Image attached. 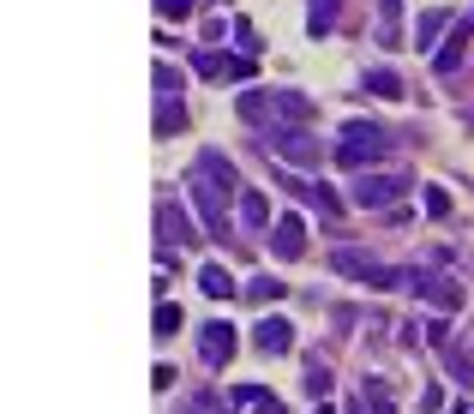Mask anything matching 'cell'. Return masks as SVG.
Wrapping results in <instances>:
<instances>
[{
    "label": "cell",
    "mask_w": 474,
    "mask_h": 414,
    "mask_svg": "<svg viewBox=\"0 0 474 414\" xmlns=\"http://www.w3.org/2000/svg\"><path fill=\"white\" fill-rule=\"evenodd\" d=\"M193 204H198V222H204V235H228L235 229V193H240V180H235V162L222 157V151H198L193 162Z\"/></svg>",
    "instance_id": "cell-1"
},
{
    "label": "cell",
    "mask_w": 474,
    "mask_h": 414,
    "mask_svg": "<svg viewBox=\"0 0 474 414\" xmlns=\"http://www.w3.org/2000/svg\"><path fill=\"white\" fill-rule=\"evenodd\" d=\"M391 151H396V138L384 133V126H373V120H349V126H342V144H336V162L355 168V175H366V168L384 162Z\"/></svg>",
    "instance_id": "cell-2"
},
{
    "label": "cell",
    "mask_w": 474,
    "mask_h": 414,
    "mask_svg": "<svg viewBox=\"0 0 474 414\" xmlns=\"http://www.w3.org/2000/svg\"><path fill=\"white\" fill-rule=\"evenodd\" d=\"M409 186H415V175H378V168H366V175H355V186H349V204H355V211H391V204H402Z\"/></svg>",
    "instance_id": "cell-3"
},
{
    "label": "cell",
    "mask_w": 474,
    "mask_h": 414,
    "mask_svg": "<svg viewBox=\"0 0 474 414\" xmlns=\"http://www.w3.org/2000/svg\"><path fill=\"white\" fill-rule=\"evenodd\" d=\"M331 271L355 276V282H366V289H409V271H396V264H378V258L355 253V246H336V253H331Z\"/></svg>",
    "instance_id": "cell-4"
},
{
    "label": "cell",
    "mask_w": 474,
    "mask_h": 414,
    "mask_svg": "<svg viewBox=\"0 0 474 414\" xmlns=\"http://www.w3.org/2000/svg\"><path fill=\"white\" fill-rule=\"evenodd\" d=\"M264 144H271L277 157H289L295 168H324V144H318L306 126H264Z\"/></svg>",
    "instance_id": "cell-5"
},
{
    "label": "cell",
    "mask_w": 474,
    "mask_h": 414,
    "mask_svg": "<svg viewBox=\"0 0 474 414\" xmlns=\"http://www.w3.org/2000/svg\"><path fill=\"white\" fill-rule=\"evenodd\" d=\"M409 295H420L427 306H438V318L462 313V282L444 276V271H409Z\"/></svg>",
    "instance_id": "cell-6"
},
{
    "label": "cell",
    "mask_w": 474,
    "mask_h": 414,
    "mask_svg": "<svg viewBox=\"0 0 474 414\" xmlns=\"http://www.w3.org/2000/svg\"><path fill=\"white\" fill-rule=\"evenodd\" d=\"M235 349H240V336H235V324L228 318H211V324H198V355H204V367H228L235 360Z\"/></svg>",
    "instance_id": "cell-7"
},
{
    "label": "cell",
    "mask_w": 474,
    "mask_h": 414,
    "mask_svg": "<svg viewBox=\"0 0 474 414\" xmlns=\"http://www.w3.org/2000/svg\"><path fill=\"white\" fill-rule=\"evenodd\" d=\"M253 349H258V355H271V360H277V355H295V324H289L282 313H264L253 324Z\"/></svg>",
    "instance_id": "cell-8"
},
{
    "label": "cell",
    "mask_w": 474,
    "mask_h": 414,
    "mask_svg": "<svg viewBox=\"0 0 474 414\" xmlns=\"http://www.w3.org/2000/svg\"><path fill=\"white\" fill-rule=\"evenodd\" d=\"M157 240L162 246H193V240H204V235L193 229V217L180 211L175 198H157Z\"/></svg>",
    "instance_id": "cell-9"
},
{
    "label": "cell",
    "mask_w": 474,
    "mask_h": 414,
    "mask_svg": "<svg viewBox=\"0 0 474 414\" xmlns=\"http://www.w3.org/2000/svg\"><path fill=\"white\" fill-rule=\"evenodd\" d=\"M193 73H204V79H253V60H246V55H217V48H198V55H193Z\"/></svg>",
    "instance_id": "cell-10"
},
{
    "label": "cell",
    "mask_w": 474,
    "mask_h": 414,
    "mask_svg": "<svg viewBox=\"0 0 474 414\" xmlns=\"http://www.w3.org/2000/svg\"><path fill=\"white\" fill-rule=\"evenodd\" d=\"M300 253H306V222H300L295 211H282L277 229H271V258L289 264V258H300Z\"/></svg>",
    "instance_id": "cell-11"
},
{
    "label": "cell",
    "mask_w": 474,
    "mask_h": 414,
    "mask_svg": "<svg viewBox=\"0 0 474 414\" xmlns=\"http://www.w3.org/2000/svg\"><path fill=\"white\" fill-rule=\"evenodd\" d=\"M277 186H289V193H295L300 204H313L318 217H336V211H342V198H336L331 186H324V180H295V175H277Z\"/></svg>",
    "instance_id": "cell-12"
},
{
    "label": "cell",
    "mask_w": 474,
    "mask_h": 414,
    "mask_svg": "<svg viewBox=\"0 0 474 414\" xmlns=\"http://www.w3.org/2000/svg\"><path fill=\"white\" fill-rule=\"evenodd\" d=\"M318 108L313 97H300V91H271V126H306Z\"/></svg>",
    "instance_id": "cell-13"
},
{
    "label": "cell",
    "mask_w": 474,
    "mask_h": 414,
    "mask_svg": "<svg viewBox=\"0 0 474 414\" xmlns=\"http://www.w3.org/2000/svg\"><path fill=\"white\" fill-rule=\"evenodd\" d=\"M469 37H474V19H456V30H451V42L433 55V73L438 79H451L456 66H462V55H469Z\"/></svg>",
    "instance_id": "cell-14"
},
{
    "label": "cell",
    "mask_w": 474,
    "mask_h": 414,
    "mask_svg": "<svg viewBox=\"0 0 474 414\" xmlns=\"http://www.w3.org/2000/svg\"><path fill=\"white\" fill-rule=\"evenodd\" d=\"M235 217H240V229H253V235L258 229H277V222H271V198L258 193V186H240V211Z\"/></svg>",
    "instance_id": "cell-15"
},
{
    "label": "cell",
    "mask_w": 474,
    "mask_h": 414,
    "mask_svg": "<svg viewBox=\"0 0 474 414\" xmlns=\"http://www.w3.org/2000/svg\"><path fill=\"white\" fill-rule=\"evenodd\" d=\"M378 48H409L402 42V0H378V30H373Z\"/></svg>",
    "instance_id": "cell-16"
},
{
    "label": "cell",
    "mask_w": 474,
    "mask_h": 414,
    "mask_svg": "<svg viewBox=\"0 0 474 414\" xmlns=\"http://www.w3.org/2000/svg\"><path fill=\"white\" fill-rule=\"evenodd\" d=\"M198 289H204V295H211V300H228V295H235V289H240V282H235V276H228V271H222L217 258H211V264H198Z\"/></svg>",
    "instance_id": "cell-17"
},
{
    "label": "cell",
    "mask_w": 474,
    "mask_h": 414,
    "mask_svg": "<svg viewBox=\"0 0 474 414\" xmlns=\"http://www.w3.org/2000/svg\"><path fill=\"white\" fill-rule=\"evenodd\" d=\"M444 30H456L451 13H420V19H415V48H433Z\"/></svg>",
    "instance_id": "cell-18"
},
{
    "label": "cell",
    "mask_w": 474,
    "mask_h": 414,
    "mask_svg": "<svg viewBox=\"0 0 474 414\" xmlns=\"http://www.w3.org/2000/svg\"><path fill=\"white\" fill-rule=\"evenodd\" d=\"M240 289H246V300H253V306H271V300H282V295H289V282H277L271 271H264V276H253V282H240Z\"/></svg>",
    "instance_id": "cell-19"
},
{
    "label": "cell",
    "mask_w": 474,
    "mask_h": 414,
    "mask_svg": "<svg viewBox=\"0 0 474 414\" xmlns=\"http://www.w3.org/2000/svg\"><path fill=\"white\" fill-rule=\"evenodd\" d=\"M300 384H306V396H313V402H331V384H336V378H331V367H324V360H306V378H300Z\"/></svg>",
    "instance_id": "cell-20"
},
{
    "label": "cell",
    "mask_w": 474,
    "mask_h": 414,
    "mask_svg": "<svg viewBox=\"0 0 474 414\" xmlns=\"http://www.w3.org/2000/svg\"><path fill=\"white\" fill-rule=\"evenodd\" d=\"M240 120H253V126H271V97H264V91H240Z\"/></svg>",
    "instance_id": "cell-21"
},
{
    "label": "cell",
    "mask_w": 474,
    "mask_h": 414,
    "mask_svg": "<svg viewBox=\"0 0 474 414\" xmlns=\"http://www.w3.org/2000/svg\"><path fill=\"white\" fill-rule=\"evenodd\" d=\"M180 120H186V108H180V97H157V138L180 133Z\"/></svg>",
    "instance_id": "cell-22"
},
{
    "label": "cell",
    "mask_w": 474,
    "mask_h": 414,
    "mask_svg": "<svg viewBox=\"0 0 474 414\" xmlns=\"http://www.w3.org/2000/svg\"><path fill=\"white\" fill-rule=\"evenodd\" d=\"M366 91L384 97V102H396V97H402V79H396L391 66H373V73H366Z\"/></svg>",
    "instance_id": "cell-23"
},
{
    "label": "cell",
    "mask_w": 474,
    "mask_h": 414,
    "mask_svg": "<svg viewBox=\"0 0 474 414\" xmlns=\"http://www.w3.org/2000/svg\"><path fill=\"white\" fill-rule=\"evenodd\" d=\"M366 402H373V414H396V396H391V384H384V378H366Z\"/></svg>",
    "instance_id": "cell-24"
},
{
    "label": "cell",
    "mask_w": 474,
    "mask_h": 414,
    "mask_svg": "<svg viewBox=\"0 0 474 414\" xmlns=\"http://www.w3.org/2000/svg\"><path fill=\"white\" fill-rule=\"evenodd\" d=\"M180 324H186V318H180V306H175V300H157V336H175Z\"/></svg>",
    "instance_id": "cell-25"
},
{
    "label": "cell",
    "mask_w": 474,
    "mask_h": 414,
    "mask_svg": "<svg viewBox=\"0 0 474 414\" xmlns=\"http://www.w3.org/2000/svg\"><path fill=\"white\" fill-rule=\"evenodd\" d=\"M180 84H186V79H180L175 66H168V60H157V97H180Z\"/></svg>",
    "instance_id": "cell-26"
},
{
    "label": "cell",
    "mask_w": 474,
    "mask_h": 414,
    "mask_svg": "<svg viewBox=\"0 0 474 414\" xmlns=\"http://www.w3.org/2000/svg\"><path fill=\"white\" fill-rule=\"evenodd\" d=\"M420 331H427V342H433V349H451V318H427Z\"/></svg>",
    "instance_id": "cell-27"
},
{
    "label": "cell",
    "mask_w": 474,
    "mask_h": 414,
    "mask_svg": "<svg viewBox=\"0 0 474 414\" xmlns=\"http://www.w3.org/2000/svg\"><path fill=\"white\" fill-rule=\"evenodd\" d=\"M193 6H198V0H157V13H162V19H193Z\"/></svg>",
    "instance_id": "cell-28"
},
{
    "label": "cell",
    "mask_w": 474,
    "mask_h": 414,
    "mask_svg": "<svg viewBox=\"0 0 474 414\" xmlns=\"http://www.w3.org/2000/svg\"><path fill=\"white\" fill-rule=\"evenodd\" d=\"M427 217H451V193L444 186H427Z\"/></svg>",
    "instance_id": "cell-29"
},
{
    "label": "cell",
    "mask_w": 474,
    "mask_h": 414,
    "mask_svg": "<svg viewBox=\"0 0 474 414\" xmlns=\"http://www.w3.org/2000/svg\"><path fill=\"white\" fill-rule=\"evenodd\" d=\"M235 42H240V55H246V60L258 55V37H253V24H246V19H235Z\"/></svg>",
    "instance_id": "cell-30"
},
{
    "label": "cell",
    "mask_w": 474,
    "mask_h": 414,
    "mask_svg": "<svg viewBox=\"0 0 474 414\" xmlns=\"http://www.w3.org/2000/svg\"><path fill=\"white\" fill-rule=\"evenodd\" d=\"M222 30H235V24H228V19H217V13H211V19H204V42H222Z\"/></svg>",
    "instance_id": "cell-31"
},
{
    "label": "cell",
    "mask_w": 474,
    "mask_h": 414,
    "mask_svg": "<svg viewBox=\"0 0 474 414\" xmlns=\"http://www.w3.org/2000/svg\"><path fill=\"white\" fill-rule=\"evenodd\" d=\"M264 396H271V391H258V384H240V391H235V402H246V409H258Z\"/></svg>",
    "instance_id": "cell-32"
},
{
    "label": "cell",
    "mask_w": 474,
    "mask_h": 414,
    "mask_svg": "<svg viewBox=\"0 0 474 414\" xmlns=\"http://www.w3.org/2000/svg\"><path fill=\"white\" fill-rule=\"evenodd\" d=\"M180 414H211V396H204V391L186 396V402H180Z\"/></svg>",
    "instance_id": "cell-33"
},
{
    "label": "cell",
    "mask_w": 474,
    "mask_h": 414,
    "mask_svg": "<svg viewBox=\"0 0 474 414\" xmlns=\"http://www.w3.org/2000/svg\"><path fill=\"white\" fill-rule=\"evenodd\" d=\"M258 414H289V409H282L277 396H264V402H258Z\"/></svg>",
    "instance_id": "cell-34"
},
{
    "label": "cell",
    "mask_w": 474,
    "mask_h": 414,
    "mask_svg": "<svg viewBox=\"0 0 474 414\" xmlns=\"http://www.w3.org/2000/svg\"><path fill=\"white\" fill-rule=\"evenodd\" d=\"M313 414H336V409H331V402H313Z\"/></svg>",
    "instance_id": "cell-35"
},
{
    "label": "cell",
    "mask_w": 474,
    "mask_h": 414,
    "mask_svg": "<svg viewBox=\"0 0 474 414\" xmlns=\"http://www.w3.org/2000/svg\"><path fill=\"white\" fill-rule=\"evenodd\" d=\"M451 414H469V402H456V409H451Z\"/></svg>",
    "instance_id": "cell-36"
},
{
    "label": "cell",
    "mask_w": 474,
    "mask_h": 414,
    "mask_svg": "<svg viewBox=\"0 0 474 414\" xmlns=\"http://www.w3.org/2000/svg\"><path fill=\"white\" fill-rule=\"evenodd\" d=\"M355 414H366V396H360V409H355Z\"/></svg>",
    "instance_id": "cell-37"
},
{
    "label": "cell",
    "mask_w": 474,
    "mask_h": 414,
    "mask_svg": "<svg viewBox=\"0 0 474 414\" xmlns=\"http://www.w3.org/2000/svg\"><path fill=\"white\" fill-rule=\"evenodd\" d=\"M469 355H474V349H469Z\"/></svg>",
    "instance_id": "cell-38"
}]
</instances>
